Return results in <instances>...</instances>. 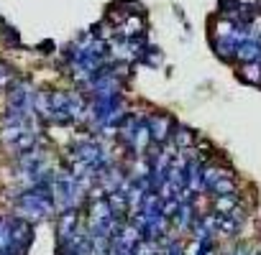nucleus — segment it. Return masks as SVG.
<instances>
[{
  "label": "nucleus",
  "mask_w": 261,
  "mask_h": 255,
  "mask_svg": "<svg viewBox=\"0 0 261 255\" xmlns=\"http://www.w3.org/2000/svg\"><path fill=\"white\" fill-rule=\"evenodd\" d=\"M225 255H251V250H248L246 245H233V247H230Z\"/></svg>",
  "instance_id": "nucleus-5"
},
{
  "label": "nucleus",
  "mask_w": 261,
  "mask_h": 255,
  "mask_svg": "<svg viewBox=\"0 0 261 255\" xmlns=\"http://www.w3.org/2000/svg\"><path fill=\"white\" fill-rule=\"evenodd\" d=\"M146 131H149V138L162 146L174 131V120L164 112H154L151 117H146Z\"/></svg>",
  "instance_id": "nucleus-1"
},
{
  "label": "nucleus",
  "mask_w": 261,
  "mask_h": 255,
  "mask_svg": "<svg viewBox=\"0 0 261 255\" xmlns=\"http://www.w3.org/2000/svg\"><path fill=\"white\" fill-rule=\"evenodd\" d=\"M241 79L243 82H253V84H261V61H246L241 67Z\"/></svg>",
  "instance_id": "nucleus-3"
},
{
  "label": "nucleus",
  "mask_w": 261,
  "mask_h": 255,
  "mask_svg": "<svg viewBox=\"0 0 261 255\" xmlns=\"http://www.w3.org/2000/svg\"><path fill=\"white\" fill-rule=\"evenodd\" d=\"M243 222H246V209H241V207H233L225 214H215V227L223 235H236L243 227Z\"/></svg>",
  "instance_id": "nucleus-2"
},
{
  "label": "nucleus",
  "mask_w": 261,
  "mask_h": 255,
  "mask_svg": "<svg viewBox=\"0 0 261 255\" xmlns=\"http://www.w3.org/2000/svg\"><path fill=\"white\" fill-rule=\"evenodd\" d=\"M172 138L177 141V146H179V148H187V146H192V143H195V133H192V131H187V128H177V133H172Z\"/></svg>",
  "instance_id": "nucleus-4"
}]
</instances>
